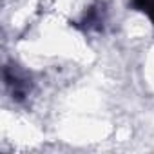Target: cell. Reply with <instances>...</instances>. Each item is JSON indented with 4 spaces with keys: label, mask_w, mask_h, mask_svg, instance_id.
Wrapping results in <instances>:
<instances>
[{
    "label": "cell",
    "mask_w": 154,
    "mask_h": 154,
    "mask_svg": "<svg viewBox=\"0 0 154 154\" xmlns=\"http://www.w3.org/2000/svg\"><path fill=\"white\" fill-rule=\"evenodd\" d=\"M132 8L147 13L150 17V20L154 22V0H132Z\"/></svg>",
    "instance_id": "obj_1"
}]
</instances>
